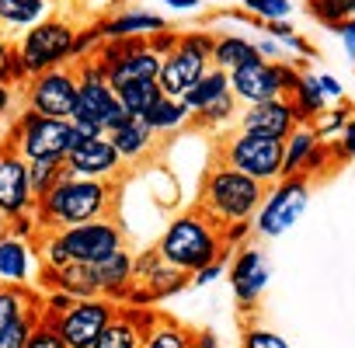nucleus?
I'll use <instances>...</instances> for the list:
<instances>
[{
	"label": "nucleus",
	"instance_id": "f257e3e1",
	"mask_svg": "<svg viewBox=\"0 0 355 348\" xmlns=\"http://www.w3.org/2000/svg\"><path fill=\"white\" fill-rule=\"evenodd\" d=\"M115 206V185L112 182H91V178H67L35 202V227L46 230H70L80 223H94L112 216Z\"/></svg>",
	"mask_w": 355,
	"mask_h": 348
},
{
	"label": "nucleus",
	"instance_id": "f03ea898",
	"mask_svg": "<svg viewBox=\"0 0 355 348\" xmlns=\"http://www.w3.org/2000/svg\"><path fill=\"white\" fill-rule=\"evenodd\" d=\"M119 247H125V234H122L119 220L105 216V220L80 223V227H70V230H46V234H39L35 254H39L42 268H60V265H70V261L101 265Z\"/></svg>",
	"mask_w": 355,
	"mask_h": 348
},
{
	"label": "nucleus",
	"instance_id": "7ed1b4c3",
	"mask_svg": "<svg viewBox=\"0 0 355 348\" xmlns=\"http://www.w3.org/2000/svg\"><path fill=\"white\" fill-rule=\"evenodd\" d=\"M153 251L171 268L185 272L189 279L196 272H202L206 265H213V261H220V258L230 254L227 244H223V230L213 220H206L202 213H182V216H174Z\"/></svg>",
	"mask_w": 355,
	"mask_h": 348
},
{
	"label": "nucleus",
	"instance_id": "20e7f679",
	"mask_svg": "<svg viewBox=\"0 0 355 348\" xmlns=\"http://www.w3.org/2000/svg\"><path fill=\"white\" fill-rule=\"evenodd\" d=\"M261 199H265V189L254 178H248V174H241V171L216 160L202 178L199 213L223 230L230 223H251Z\"/></svg>",
	"mask_w": 355,
	"mask_h": 348
},
{
	"label": "nucleus",
	"instance_id": "39448f33",
	"mask_svg": "<svg viewBox=\"0 0 355 348\" xmlns=\"http://www.w3.org/2000/svg\"><path fill=\"white\" fill-rule=\"evenodd\" d=\"M73 70H77V105H73L70 122H73L77 139H94V136L115 132L129 115L108 84V70L94 56L73 63Z\"/></svg>",
	"mask_w": 355,
	"mask_h": 348
},
{
	"label": "nucleus",
	"instance_id": "423d86ee",
	"mask_svg": "<svg viewBox=\"0 0 355 348\" xmlns=\"http://www.w3.org/2000/svg\"><path fill=\"white\" fill-rule=\"evenodd\" d=\"M77 132L73 122L67 119H46L35 112H21L8 132V150H15L25 164L35 160H67V153L73 150Z\"/></svg>",
	"mask_w": 355,
	"mask_h": 348
},
{
	"label": "nucleus",
	"instance_id": "0eeeda50",
	"mask_svg": "<svg viewBox=\"0 0 355 348\" xmlns=\"http://www.w3.org/2000/svg\"><path fill=\"white\" fill-rule=\"evenodd\" d=\"M73 39H77V25L73 21L46 18V21L32 25L28 32H21L15 49H18V60L25 63V70L35 77V73H46V70H56V67H73L70 63Z\"/></svg>",
	"mask_w": 355,
	"mask_h": 348
},
{
	"label": "nucleus",
	"instance_id": "6e6552de",
	"mask_svg": "<svg viewBox=\"0 0 355 348\" xmlns=\"http://www.w3.org/2000/svg\"><path fill=\"white\" fill-rule=\"evenodd\" d=\"M300 73H303V67H296L289 60L254 56L251 63H244L230 73V91L241 105H261L272 98H289L293 87L300 84Z\"/></svg>",
	"mask_w": 355,
	"mask_h": 348
},
{
	"label": "nucleus",
	"instance_id": "1a4fd4ad",
	"mask_svg": "<svg viewBox=\"0 0 355 348\" xmlns=\"http://www.w3.org/2000/svg\"><path fill=\"white\" fill-rule=\"evenodd\" d=\"M220 164L248 174L261 189H268L282 178V143L237 129L220 143Z\"/></svg>",
	"mask_w": 355,
	"mask_h": 348
},
{
	"label": "nucleus",
	"instance_id": "9d476101",
	"mask_svg": "<svg viewBox=\"0 0 355 348\" xmlns=\"http://www.w3.org/2000/svg\"><path fill=\"white\" fill-rule=\"evenodd\" d=\"M310 189L313 185L306 178H279L275 185H268L265 199H261V206H258V213L251 220L254 234L265 237V241L289 234L300 223V216H303V209L310 202Z\"/></svg>",
	"mask_w": 355,
	"mask_h": 348
},
{
	"label": "nucleus",
	"instance_id": "9b49d317",
	"mask_svg": "<svg viewBox=\"0 0 355 348\" xmlns=\"http://www.w3.org/2000/svg\"><path fill=\"white\" fill-rule=\"evenodd\" d=\"M25 108L46 119H73V105H77V70L73 67H56L46 73H35L25 87Z\"/></svg>",
	"mask_w": 355,
	"mask_h": 348
},
{
	"label": "nucleus",
	"instance_id": "f8f14e48",
	"mask_svg": "<svg viewBox=\"0 0 355 348\" xmlns=\"http://www.w3.org/2000/svg\"><path fill=\"white\" fill-rule=\"evenodd\" d=\"M115 317H119V306L105 296H94V299H77L60 320H53V327L67 341V348H91Z\"/></svg>",
	"mask_w": 355,
	"mask_h": 348
},
{
	"label": "nucleus",
	"instance_id": "ddd939ff",
	"mask_svg": "<svg viewBox=\"0 0 355 348\" xmlns=\"http://www.w3.org/2000/svg\"><path fill=\"white\" fill-rule=\"evenodd\" d=\"M63 164H67L70 178H91V182H115L119 171H122V160H119L108 136L77 139Z\"/></svg>",
	"mask_w": 355,
	"mask_h": 348
},
{
	"label": "nucleus",
	"instance_id": "4468645a",
	"mask_svg": "<svg viewBox=\"0 0 355 348\" xmlns=\"http://www.w3.org/2000/svg\"><path fill=\"white\" fill-rule=\"evenodd\" d=\"M268 279H272V268H268V258L258 251V247H241L230 261V289H234V299L241 303V310H254L261 293L268 289Z\"/></svg>",
	"mask_w": 355,
	"mask_h": 348
},
{
	"label": "nucleus",
	"instance_id": "2eb2a0df",
	"mask_svg": "<svg viewBox=\"0 0 355 348\" xmlns=\"http://www.w3.org/2000/svg\"><path fill=\"white\" fill-rule=\"evenodd\" d=\"M237 125H241V132H254V136L282 143L300 125V119H296L289 98H272L261 105H244V112H237Z\"/></svg>",
	"mask_w": 355,
	"mask_h": 348
},
{
	"label": "nucleus",
	"instance_id": "dca6fc26",
	"mask_svg": "<svg viewBox=\"0 0 355 348\" xmlns=\"http://www.w3.org/2000/svg\"><path fill=\"white\" fill-rule=\"evenodd\" d=\"M21 213H35V199L28 189V164L15 153H0V216L15 220Z\"/></svg>",
	"mask_w": 355,
	"mask_h": 348
},
{
	"label": "nucleus",
	"instance_id": "f3484780",
	"mask_svg": "<svg viewBox=\"0 0 355 348\" xmlns=\"http://www.w3.org/2000/svg\"><path fill=\"white\" fill-rule=\"evenodd\" d=\"M209 67H213L209 60H202V56H196V53H189V49L178 46L171 56H164V60H160L157 87H160V94H164V98H178V101H182Z\"/></svg>",
	"mask_w": 355,
	"mask_h": 348
},
{
	"label": "nucleus",
	"instance_id": "a211bd4d",
	"mask_svg": "<svg viewBox=\"0 0 355 348\" xmlns=\"http://www.w3.org/2000/svg\"><path fill=\"white\" fill-rule=\"evenodd\" d=\"M132 275H136V286H143L153 299H164V296H174V293H182L192 279L185 272H178L171 268L157 251H146L139 258H132Z\"/></svg>",
	"mask_w": 355,
	"mask_h": 348
},
{
	"label": "nucleus",
	"instance_id": "6ab92c4d",
	"mask_svg": "<svg viewBox=\"0 0 355 348\" xmlns=\"http://www.w3.org/2000/svg\"><path fill=\"white\" fill-rule=\"evenodd\" d=\"M167 25L171 21H164L153 11H112V15H105V18L94 21L101 42L105 39H150V35L164 32Z\"/></svg>",
	"mask_w": 355,
	"mask_h": 348
},
{
	"label": "nucleus",
	"instance_id": "aec40b11",
	"mask_svg": "<svg viewBox=\"0 0 355 348\" xmlns=\"http://www.w3.org/2000/svg\"><path fill=\"white\" fill-rule=\"evenodd\" d=\"M39 286L42 289H60V293H67L73 299L101 296L94 265H80V261H70V265H60V268H42L39 272Z\"/></svg>",
	"mask_w": 355,
	"mask_h": 348
},
{
	"label": "nucleus",
	"instance_id": "412c9836",
	"mask_svg": "<svg viewBox=\"0 0 355 348\" xmlns=\"http://www.w3.org/2000/svg\"><path fill=\"white\" fill-rule=\"evenodd\" d=\"M108 139H112V146H115V153H119L122 164H139V160H146V157L157 150V139H160V136H157L143 119L129 115L115 132H108Z\"/></svg>",
	"mask_w": 355,
	"mask_h": 348
},
{
	"label": "nucleus",
	"instance_id": "4be33fe9",
	"mask_svg": "<svg viewBox=\"0 0 355 348\" xmlns=\"http://www.w3.org/2000/svg\"><path fill=\"white\" fill-rule=\"evenodd\" d=\"M157 73H160V56L143 39L129 56H122L115 67H108V84H112V91H119V87L136 84V80H157Z\"/></svg>",
	"mask_w": 355,
	"mask_h": 348
},
{
	"label": "nucleus",
	"instance_id": "5701e85b",
	"mask_svg": "<svg viewBox=\"0 0 355 348\" xmlns=\"http://www.w3.org/2000/svg\"><path fill=\"white\" fill-rule=\"evenodd\" d=\"M94 272H98L101 296L112 299L115 306L129 296V289H132V282H136V275H132V254H129L125 247H119V251L108 254L101 265H94Z\"/></svg>",
	"mask_w": 355,
	"mask_h": 348
},
{
	"label": "nucleus",
	"instance_id": "b1692460",
	"mask_svg": "<svg viewBox=\"0 0 355 348\" xmlns=\"http://www.w3.org/2000/svg\"><path fill=\"white\" fill-rule=\"evenodd\" d=\"M32 279V251L28 241L0 237V282L4 286H25Z\"/></svg>",
	"mask_w": 355,
	"mask_h": 348
},
{
	"label": "nucleus",
	"instance_id": "393cba45",
	"mask_svg": "<svg viewBox=\"0 0 355 348\" xmlns=\"http://www.w3.org/2000/svg\"><path fill=\"white\" fill-rule=\"evenodd\" d=\"M317 132L306 125V122H300L286 139H282V178H303V167H306V160H310V153L317 150Z\"/></svg>",
	"mask_w": 355,
	"mask_h": 348
},
{
	"label": "nucleus",
	"instance_id": "a878e982",
	"mask_svg": "<svg viewBox=\"0 0 355 348\" xmlns=\"http://www.w3.org/2000/svg\"><path fill=\"white\" fill-rule=\"evenodd\" d=\"M143 122H146L157 136H167V132H182V129H189V125H192V112H189L185 101L164 98V94H160V101L143 115Z\"/></svg>",
	"mask_w": 355,
	"mask_h": 348
},
{
	"label": "nucleus",
	"instance_id": "bb28decb",
	"mask_svg": "<svg viewBox=\"0 0 355 348\" xmlns=\"http://www.w3.org/2000/svg\"><path fill=\"white\" fill-rule=\"evenodd\" d=\"M258 56V49H254V42L251 39H244V35H216V46H213V67L216 70H223V73H234L237 67H244V63H251Z\"/></svg>",
	"mask_w": 355,
	"mask_h": 348
},
{
	"label": "nucleus",
	"instance_id": "cd10ccee",
	"mask_svg": "<svg viewBox=\"0 0 355 348\" xmlns=\"http://www.w3.org/2000/svg\"><path fill=\"white\" fill-rule=\"evenodd\" d=\"M49 18V0H0V25L28 32Z\"/></svg>",
	"mask_w": 355,
	"mask_h": 348
},
{
	"label": "nucleus",
	"instance_id": "c85d7f7f",
	"mask_svg": "<svg viewBox=\"0 0 355 348\" xmlns=\"http://www.w3.org/2000/svg\"><path fill=\"white\" fill-rule=\"evenodd\" d=\"M230 91V73H223V70H216V67H209L199 80H196V87L182 98L185 105H189V112L192 115H199L202 108H209L216 98H223Z\"/></svg>",
	"mask_w": 355,
	"mask_h": 348
},
{
	"label": "nucleus",
	"instance_id": "c756f323",
	"mask_svg": "<svg viewBox=\"0 0 355 348\" xmlns=\"http://www.w3.org/2000/svg\"><path fill=\"white\" fill-rule=\"evenodd\" d=\"M289 105H293V112H296L300 122H310L317 112L327 108V101H324V94H320V84H317V73H313V70H303V73H300V84L293 87Z\"/></svg>",
	"mask_w": 355,
	"mask_h": 348
},
{
	"label": "nucleus",
	"instance_id": "7c9ffc66",
	"mask_svg": "<svg viewBox=\"0 0 355 348\" xmlns=\"http://www.w3.org/2000/svg\"><path fill=\"white\" fill-rule=\"evenodd\" d=\"M192 345H196V331L174 317H160L157 327L143 338V348H192Z\"/></svg>",
	"mask_w": 355,
	"mask_h": 348
},
{
	"label": "nucleus",
	"instance_id": "2f4dec72",
	"mask_svg": "<svg viewBox=\"0 0 355 348\" xmlns=\"http://www.w3.org/2000/svg\"><path fill=\"white\" fill-rule=\"evenodd\" d=\"M115 98H119V105L125 108V115L143 119V115L160 101V87H157V80H136V84L119 87V91H115Z\"/></svg>",
	"mask_w": 355,
	"mask_h": 348
},
{
	"label": "nucleus",
	"instance_id": "473e14b6",
	"mask_svg": "<svg viewBox=\"0 0 355 348\" xmlns=\"http://www.w3.org/2000/svg\"><path fill=\"white\" fill-rule=\"evenodd\" d=\"M39 303V296L25 286H4L0 282V331H4L8 324H15L18 317L32 313Z\"/></svg>",
	"mask_w": 355,
	"mask_h": 348
},
{
	"label": "nucleus",
	"instance_id": "72a5a7b5",
	"mask_svg": "<svg viewBox=\"0 0 355 348\" xmlns=\"http://www.w3.org/2000/svg\"><path fill=\"white\" fill-rule=\"evenodd\" d=\"M355 112H352V105L348 101H341V105H327L324 112H317L306 125L317 132V139L320 143H338V136H341V129L348 125V119H352Z\"/></svg>",
	"mask_w": 355,
	"mask_h": 348
},
{
	"label": "nucleus",
	"instance_id": "f704fd0d",
	"mask_svg": "<svg viewBox=\"0 0 355 348\" xmlns=\"http://www.w3.org/2000/svg\"><path fill=\"white\" fill-rule=\"evenodd\" d=\"M67 178V164L63 160H35L28 164V189H32V199H46L60 182Z\"/></svg>",
	"mask_w": 355,
	"mask_h": 348
},
{
	"label": "nucleus",
	"instance_id": "c9c22d12",
	"mask_svg": "<svg viewBox=\"0 0 355 348\" xmlns=\"http://www.w3.org/2000/svg\"><path fill=\"white\" fill-rule=\"evenodd\" d=\"M237 98H234V91H227L223 98H216L209 108H202L199 115H192V125H202V129H223V125H230L234 119H237Z\"/></svg>",
	"mask_w": 355,
	"mask_h": 348
},
{
	"label": "nucleus",
	"instance_id": "e433bc0d",
	"mask_svg": "<svg viewBox=\"0 0 355 348\" xmlns=\"http://www.w3.org/2000/svg\"><path fill=\"white\" fill-rule=\"evenodd\" d=\"M306 8H310V15H313L320 25H327L331 32H338V28L355 15L352 0H306Z\"/></svg>",
	"mask_w": 355,
	"mask_h": 348
},
{
	"label": "nucleus",
	"instance_id": "4c0bfd02",
	"mask_svg": "<svg viewBox=\"0 0 355 348\" xmlns=\"http://www.w3.org/2000/svg\"><path fill=\"white\" fill-rule=\"evenodd\" d=\"M143 331H136L129 320H122V317H115L112 324H108V331L91 345V348H143Z\"/></svg>",
	"mask_w": 355,
	"mask_h": 348
},
{
	"label": "nucleus",
	"instance_id": "58836bf2",
	"mask_svg": "<svg viewBox=\"0 0 355 348\" xmlns=\"http://www.w3.org/2000/svg\"><path fill=\"white\" fill-rule=\"evenodd\" d=\"M338 164H345V157L338 153V146H334V143H317V150L310 153V160H306V167H303V178L313 185V182L327 178Z\"/></svg>",
	"mask_w": 355,
	"mask_h": 348
},
{
	"label": "nucleus",
	"instance_id": "ea45409f",
	"mask_svg": "<svg viewBox=\"0 0 355 348\" xmlns=\"http://www.w3.org/2000/svg\"><path fill=\"white\" fill-rule=\"evenodd\" d=\"M241 8L248 11V18H254L251 25H265V21H286L293 15V0H241Z\"/></svg>",
	"mask_w": 355,
	"mask_h": 348
},
{
	"label": "nucleus",
	"instance_id": "a19ab883",
	"mask_svg": "<svg viewBox=\"0 0 355 348\" xmlns=\"http://www.w3.org/2000/svg\"><path fill=\"white\" fill-rule=\"evenodd\" d=\"M35 324H39V310H32V313L18 317L15 324H8L4 331H0V348H25V341L35 331Z\"/></svg>",
	"mask_w": 355,
	"mask_h": 348
},
{
	"label": "nucleus",
	"instance_id": "79ce46f5",
	"mask_svg": "<svg viewBox=\"0 0 355 348\" xmlns=\"http://www.w3.org/2000/svg\"><path fill=\"white\" fill-rule=\"evenodd\" d=\"M178 46L202 56V60H213V46H216V35L209 28H196V32H182V39H178Z\"/></svg>",
	"mask_w": 355,
	"mask_h": 348
},
{
	"label": "nucleus",
	"instance_id": "37998d69",
	"mask_svg": "<svg viewBox=\"0 0 355 348\" xmlns=\"http://www.w3.org/2000/svg\"><path fill=\"white\" fill-rule=\"evenodd\" d=\"M241 348H293L282 334H275V331H268V327H248L244 331V338H241Z\"/></svg>",
	"mask_w": 355,
	"mask_h": 348
},
{
	"label": "nucleus",
	"instance_id": "c03bdc74",
	"mask_svg": "<svg viewBox=\"0 0 355 348\" xmlns=\"http://www.w3.org/2000/svg\"><path fill=\"white\" fill-rule=\"evenodd\" d=\"M119 317L122 320H129L136 331H143V334H150L153 327H157V320H160V313L153 310V306H119Z\"/></svg>",
	"mask_w": 355,
	"mask_h": 348
},
{
	"label": "nucleus",
	"instance_id": "a18cd8bd",
	"mask_svg": "<svg viewBox=\"0 0 355 348\" xmlns=\"http://www.w3.org/2000/svg\"><path fill=\"white\" fill-rule=\"evenodd\" d=\"M98 46H101V35H98V28H94V25H87V28H77V39H73V56H70V63L91 60V56L98 53Z\"/></svg>",
	"mask_w": 355,
	"mask_h": 348
},
{
	"label": "nucleus",
	"instance_id": "49530a36",
	"mask_svg": "<svg viewBox=\"0 0 355 348\" xmlns=\"http://www.w3.org/2000/svg\"><path fill=\"white\" fill-rule=\"evenodd\" d=\"M25 348H67V341L56 334V327H53V324L39 320V324H35V331L28 334Z\"/></svg>",
	"mask_w": 355,
	"mask_h": 348
},
{
	"label": "nucleus",
	"instance_id": "de8ad7c7",
	"mask_svg": "<svg viewBox=\"0 0 355 348\" xmlns=\"http://www.w3.org/2000/svg\"><path fill=\"white\" fill-rule=\"evenodd\" d=\"M15 67H18V49L11 39L0 35V84L15 87Z\"/></svg>",
	"mask_w": 355,
	"mask_h": 348
},
{
	"label": "nucleus",
	"instance_id": "09e8293b",
	"mask_svg": "<svg viewBox=\"0 0 355 348\" xmlns=\"http://www.w3.org/2000/svg\"><path fill=\"white\" fill-rule=\"evenodd\" d=\"M178 39H182V32H174V28L167 25L164 32L150 35V39H146V46H150V49H153V53H157V56L164 60V56H171V53L178 49Z\"/></svg>",
	"mask_w": 355,
	"mask_h": 348
},
{
	"label": "nucleus",
	"instance_id": "8fccbe9b",
	"mask_svg": "<svg viewBox=\"0 0 355 348\" xmlns=\"http://www.w3.org/2000/svg\"><path fill=\"white\" fill-rule=\"evenodd\" d=\"M8 234L18 237V241H28V237H39V227H35V216L32 213H21L15 220H8Z\"/></svg>",
	"mask_w": 355,
	"mask_h": 348
},
{
	"label": "nucleus",
	"instance_id": "3c124183",
	"mask_svg": "<svg viewBox=\"0 0 355 348\" xmlns=\"http://www.w3.org/2000/svg\"><path fill=\"white\" fill-rule=\"evenodd\" d=\"M317 84H320V94H324L327 105H331V101H345V87H341L338 77H331V73H317Z\"/></svg>",
	"mask_w": 355,
	"mask_h": 348
},
{
	"label": "nucleus",
	"instance_id": "603ef678",
	"mask_svg": "<svg viewBox=\"0 0 355 348\" xmlns=\"http://www.w3.org/2000/svg\"><path fill=\"white\" fill-rule=\"evenodd\" d=\"M223 268H227V258H220V261H213V265H206L202 272H196L189 286H209V282H216V279H223Z\"/></svg>",
	"mask_w": 355,
	"mask_h": 348
},
{
	"label": "nucleus",
	"instance_id": "864d4df0",
	"mask_svg": "<svg viewBox=\"0 0 355 348\" xmlns=\"http://www.w3.org/2000/svg\"><path fill=\"white\" fill-rule=\"evenodd\" d=\"M334 146H338V153H341L345 160H352V157H355V115L348 119V125L341 129V136H338V143H334Z\"/></svg>",
	"mask_w": 355,
	"mask_h": 348
},
{
	"label": "nucleus",
	"instance_id": "5fc2aeb1",
	"mask_svg": "<svg viewBox=\"0 0 355 348\" xmlns=\"http://www.w3.org/2000/svg\"><path fill=\"white\" fill-rule=\"evenodd\" d=\"M251 223H230V227H223V244H227V251L234 247V244H241V241H248L251 237Z\"/></svg>",
	"mask_w": 355,
	"mask_h": 348
},
{
	"label": "nucleus",
	"instance_id": "6e6d98bb",
	"mask_svg": "<svg viewBox=\"0 0 355 348\" xmlns=\"http://www.w3.org/2000/svg\"><path fill=\"white\" fill-rule=\"evenodd\" d=\"M261 28H265V32H268V39H275V42H286V39L296 32V28H293V21H265Z\"/></svg>",
	"mask_w": 355,
	"mask_h": 348
},
{
	"label": "nucleus",
	"instance_id": "4d7b16f0",
	"mask_svg": "<svg viewBox=\"0 0 355 348\" xmlns=\"http://www.w3.org/2000/svg\"><path fill=\"white\" fill-rule=\"evenodd\" d=\"M282 46H286V49H296V53H300L303 60H313V56H317V49H313V46H310V42H306V39H303L300 32H293V35H289V39H286Z\"/></svg>",
	"mask_w": 355,
	"mask_h": 348
},
{
	"label": "nucleus",
	"instance_id": "13d9d810",
	"mask_svg": "<svg viewBox=\"0 0 355 348\" xmlns=\"http://www.w3.org/2000/svg\"><path fill=\"white\" fill-rule=\"evenodd\" d=\"M338 35H341V46H345V53L355 60V15H352V18H348V21L338 28Z\"/></svg>",
	"mask_w": 355,
	"mask_h": 348
},
{
	"label": "nucleus",
	"instance_id": "bf43d9fd",
	"mask_svg": "<svg viewBox=\"0 0 355 348\" xmlns=\"http://www.w3.org/2000/svg\"><path fill=\"white\" fill-rule=\"evenodd\" d=\"M254 49H258V56H261V60H279V53H282V49H279V42H275V39H268V35H265V39H258V42H254Z\"/></svg>",
	"mask_w": 355,
	"mask_h": 348
},
{
	"label": "nucleus",
	"instance_id": "052dcab7",
	"mask_svg": "<svg viewBox=\"0 0 355 348\" xmlns=\"http://www.w3.org/2000/svg\"><path fill=\"white\" fill-rule=\"evenodd\" d=\"M11 108H15V87H4V84H0V119H4Z\"/></svg>",
	"mask_w": 355,
	"mask_h": 348
},
{
	"label": "nucleus",
	"instance_id": "680f3d73",
	"mask_svg": "<svg viewBox=\"0 0 355 348\" xmlns=\"http://www.w3.org/2000/svg\"><path fill=\"white\" fill-rule=\"evenodd\" d=\"M196 348H220L213 331H196Z\"/></svg>",
	"mask_w": 355,
	"mask_h": 348
},
{
	"label": "nucleus",
	"instance_id": "e2e57ef3",
	"mask_svg": "<svg viewBox=\"0 0 355 348\" xmlns=\"http://www.w3.org/2000/svg\"><path fill=\"white\" fill-rule=\"evenodd\" d=\"M164 4L171 11H196V8H202V0H164Z\"/></svg>",
	"mask_w": 355,
	"mask_h": 348
},
{
	"label": "nucleus",
	"instance_id": "0e129e2a",
	"mask_svg": "<svg viewBox=\"0 0 355 348\" xmlns=\"http://www.w3.org/2000/svg\"><path fill=\"white\" fill-rule=\"evenodd\" d=\"M352 4H355V0H352Z\"/></svg>",
	"mask_w": 355,
	"mask_h": 348
},
{
	"label": "nucleus",
	"instance_id": "69168bd1",
	"mask_svg": "<svg viewBox=\"0 0 355 348\" xmlns=\"http://www.w3.org/2000/svg\"><path fill=\"white\" fill-rule=\"evenodd\" d=\"M352 112H355V108H352Z\"/></svg>",
	"mask_w": 355,
	"mask_h": 348
},
{
	"label": "nucleus",
	"instance_id": "338daca9",
	"mask_svg": "<svg viewBox=\"0 0 355 348\" xmlns=\"http://www.w3.org/2000/svg\"><path fill=\"white\" fill-rule=\"evenodd\" d=\"M192 348H196V345H192Z\"/></svg>",
	"mask_w": 355,
	"mask_h": 348
}]
</instances>
